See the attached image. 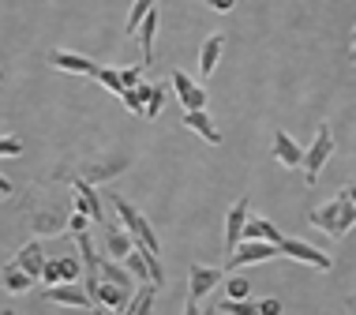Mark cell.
Instances as JSON below:
<instances>
[{
    "label": "cell",
    "instance_id": "cell-1",
    "mask_svg": "<svg viewBox=\"0 0 356 315\" xmlns=\"http://www.w3.org/2000/svg\"><path fill=\"white\" fill-rule=\"evenodd\" d=\"M307 222H312L315 229H323L326 236L341 241V236H349V229L356 225V203L349 199V192H338L326 207L307 210Z\"/></svg>",
    "mask_w": 356,
    "mask_h": 315
},
{
    "label": "cell",
    "instance_id": "cell-2",
    "mask_svg": "<svg viewBox=\"0 0 356 315\" xmlns=\"http://www.w3.org/2000/svg\"><path fill=\"white\" fill-rule=\"evenodd\" d=\"M102 199H105V207H113V210H117L120 225L131 233V241H136V248H143V252H150V255H161V241H158V233H154L150 222L139 214V210H136V203H128V199L117 195V192H113V195H102Z\"/></svg>",
    "mask_w": 356,
    "mask_h": 315
},
{
    "label": "cell",
    "instance_id": "cell-3",
    "mask_svg": "<svg viewBox=\"0 0 356 315\" xmlns=\"http://www.w3.org/2000/svg\"><path fill=\"white\" fill-rule=\"evenodd\" d=\"M334 154V131H330V124H319V131H315V143L304 150V180L307 184H315L323 173V165L330 161Z\"/></svg>",
    "mask_w": 356,
    "mask_h": 315
},
{
    "label": "cell",
    "instance_id": "cell-4",
    "mask_svg": "<svg viewBox=\"0 0 356 315\" xmlns=\"http://www.w3.org/2000/svg\"><path fill=\"white\" fill-rule=\"evenodd\" d=\"M266 259H282V244H270V241H240L225 266H229V270H236V266L266 263Z\"/></svg>",
    "mask_w": 356,
    "mask_h": 315
},
{
    "label": "cell",
    "instance_id": "cell-5",
    "mask_svg": "<svg viewBox=\"0 0 356 315\" xmlns=\"http://www.w3.org/2000/svg\"><path fill=\"white\" fill-rule=\"evenodd\" d=\"M72 188H75V210H79V214H86L94 225H105V199L94 192L90 180L75 177V184H72Z\"/></svg>",
    "mask_w": 356,
    "mask_h": 315
},
{
    "label": "cell",
    "instance_id": "cell-6",
    "mask_svg": "<svg viewBox=\"0 0 356 315\" xmlns=\"http://www.w3.org/2000/svg\"><path fill=\"white\" fill-rule=\"evenodd\" d=\"M169 83H172V90H177L180 105H184V113L207 109V87H203V83H195V79H191V75H184V72H172Z\"/></svg>",
    "mask_w": 356,
    "mask_h": 315
},
{
    "label": "cell",
    "instance_id": "cell-7",
    "mask_svg": "<svg viewBox=\"0 0 356 315\" xmlns=\"http://www.w3.org/2000/svg\"><path fill=\"white\" fill-rule=\"evenodd\" d=\"M282 255H289V259H296V263H307V266H315V270H330L334 259L326 252H319V248H312L307 241H293V236H285L282 241Z\"/></svg>",
    "mask_w": 356,
    "mask_h": 315
},
{
    "label": "cell",
    "instance_id": "cell-8",
    "mask_svg": "<svg viewBox=\"0 0 356 315\" xmlns=\"http://www.w3.org/2000/svg\"><path fill=\"white\" fill-rule=\"evenodd\" d=\"M45 64L56 72H72V75H98V64L83 53H72V49H49L45 53Z\"/></svg>",
    "mask_w": 356,
    "mask_h": 315
},
{
    "label": "cell",
    "instance_id": "cell-9",
    "mask_svg": "<svg viewBox=\"0 0 356 315\" xmlns=\"http://www.w3.org/2000/svg\"><path fill=\"white\" fill-rule=\"evenodd\" d=\"M49 304H64V308H90L94 304V297L86 289H79L75 282H56V285H49V289L42 293Z\"/></svg>",
    "mask_w": 356,
    "mask_h": 315
},
{
    "label": "cell",
    "instance_id": "cell-10",
    "mask_svg": "<svg viewBox=\"0 0 356 315\" xmlns=\"http://www.w3.org/2000/svg\"><path fill=\"white\" fill-rule=\"evenodd\" d=\"M248 214H252V203H248V199H236L233 210H229V218H225V252H229V255L236 252L240 236H244V222H248Z\"/></svg>",
    "mask_w": 356,
    "mask_h": 315
},
{
    "label": "cell",
    "instance_id": "cell-11",
    "mask_svg": "<svg viewBox=\"0 0 356 315\" xmlns=\"http://www.w3.org/2000/svg\"><path fill=\"white\" fill-rule=\"evenodd\" d=\"M274 158L282 161L285 169H304V147L282 128L274 131Z\"/></svg>",
    "mask_w": 356,
    "mask_h": 315
},
{
    "label": "cell",
    "instance_id": "cell-12",
    "mask_svg": "<svg viewBox=\"0 0 356 315\" xmlns=\"http://www.w3.org/2000/svg\"><path fill=\"white\" fill-rule=\"evenodd\" d=\"M218 282H221V270L195 263V266H191V282H188V297L191 300H207V293H214Z\"/></svg>",
    "mask_w": 356,
    "mask_h": 315
},
{
    "label": "cell",
    "instance_id": "cell-13",
    "mask_svg": "<svg viewBox=\"0 0 356 315\" xmlns=\"http://www.w3.org/2000/svg\"><path fill=\"white\" fill-rule=\"evenodd\" d=\"M15 266H23L26 274H31L34 282H42V266H45V248L38 244V241H26L23 248L15 252V259H12Z\"/></svg>",
    "mask_w": 356,
    "mask_h": 315
},
{
    "label": "cell",
    "instance_id": "cell-14",
    "mask_svg": "<svg viewBox=\"0 0 356 315\" xmlns=\"http://www.w3.org/2000/svg\"><path fill=\"white\" fill-rule=\"evenodd\" d=\"M240 241H270V244H282L285 233H282V229H277L274 222H266V218H252V214H248L244 236H240Z\"/></svg>",
    "mask_w": 356,
    "mask_h": 315
},
{
    "label": "cell",
    "instance_id": "cell-15",
    "mask_svg": "<svg viewBox=\"0 0 356 315\" xmlns=\"http://www.w3.org/2000/svg\"><path fill=\"white\" fill-rule=\"evenodd\" d=\"M221 49H225V34H210L203 42V53H199V75H203V83L214 75L218 60H221Z\"/></svg>",
    "mask_w": 356,
    "mask_h": 315
},
{
    "label": "cell",
    "instance_id": "cell-16",
    "mask_svg": "<svg viewBox=\"0 0 356 315\" xmlns=\"http://www.w3.org/2000/svg\"><path fill=\"white\" fill-rule=\"evenodd\" d=\"M184 124H188V128H191V131H195V136H199V139H207V143H210V147H218V143H221V131H218V124H214V120H210V113H207V109H195V113H184Z\"/></svg>",
    "mask_w": 356,
    "mask_h": 315
},
{
    "label": "cell",
    "instance_id": "cell-17",
    "mask_svg": "<svg viewBox=\"0 0 356 315\" xmlns=\"http://www.w3.org/2000/svg\"><path fill=\"white\" fill-rule=\"evenodd\" d=\"M105 244H109V255H113V259H120V263L128 259V252L136 248V244H131V233L124 225H117V222H105Z\"/></svg>",
    "mask_w": 356,
    "mask_h": 315
},
{
    "label": "cell",
    "instance_id": "cell-18",
    "mask_svg": "<svg viewBox=\"0 0 356 315\" xmlns=\"http://www.w3.org/2000/svg\"><path fill=\"white\" fill-rule=\"evenodd\" d=\"M154 297H158V285H154V282H139V289L131 293L128 308L117 312V315H150L154 312Z\"/></svg>",
    "mask_w": 356,
    "mask_h": 315
},
{
    "label": "cell",
    "instance_id": "cell-19",
    "mask_svg": "<svg viewBox=\"0 0 356 315\" xmlns=\"http://www.w3.org/2000/svg\"><path fill=\"white\" fill-rule=\"evenodd\" d=\"M94 300L105 304L109 312H124V308H128V300H131V293L124 289V285H117V282H102L98 293H94Z\"/></svg>",
    "mask_w": 356,
    "mask_h": 315
},
{
    "label": "cell",
    "instance_id": "cell-20",
    "mask_svg": "<svg viewBox=\"0 0 356 315\" xmlns=\"http://www.w3.org/2000/svg\"><path fill=\"white\" fill-rule=\"evenodd\" d=\"M0 285H4L8 293H31L34 278L23 270V266H15V263H4V270H0Z\"/></svg>",
    "mask_w": 356,
    "mask_h": 315
},
{
    "label": "cell",
    "instance_id": "cell-21",
    "mask_svg": "<svg viewBox=\"0 0 356 315\" xmlns=\"http://www.w3.org/2000/svg\"><path fill=\"white\" fill-rule=\"evenodd\" d=\"M136 90L143 94V105H147V109H143V117L154 120V117L161 113V105H165V87H154V83H139Z\"/></svg>",
    "mask_w": 356,
    "mask_h": 315
},
{
    "label": "cell",
    "instance_id": "cell-22",
    "mask_svg": "<svg viewBox=\"0 0 356 315\" xmlns=\"http://www.w3.org/2000/svg\"><path fill=\"white\" fill-rule=\"evenodd\" d=\"M154 34H158V8L139 23V49H143V60L147 64L154 60Z\"/></svg>",
    "mask_w": 356,
    "mask_h": 315
},
{
    "label": "cell",
    "instance_id": "cell-23",
    "mask_svg": "<svg viewBox=\"0 0 356 315\" xmlns=\"http://www.w3.org/2000/svg\"><path fill=\"white\" fill-rule=\"evenodd\" d=\"M154 4H158V0H136V4H131L128 23H124V34H128V38H136V34H139V23H143V19H147V15L154 12Z\"/></svg>",
    "mask_w": 356,
    "mask_h": 315
},
{
    "label": "cell",
    "instance_id": "cell-24",
    "mask_svg": "<svg viewBox=\"0 0 356 315\" xmlns=\"http://www.w3.org/2000/svg\"><path fill=\"white\" fill-rule=\"evenodd\" d=\"M218 312H225V315H263L259 312V300H252V297H244V300H221L218 304Z\"/></svg>",
    "mask_w": 356,
    "mask_h": 315
},
{
    "label": "cell",
    "instance_id": "cell-25",
    "mask_svg": "<svg viewBox=\"0 0 356 315\" xmlns=\"http://www.w3.org/2000/svg\"><path fill=\"white\" fill-rule=\"evenodd\" d=\"M102 282H117V285H124V289H128V285H131V274L124 270L120 263H109V259H102Z\"/></svg>",
    "mask_w": 356,
    "mask_h": 315
},
{
    "label": "cell",
    "instance_id": "cell-26",
    "mask_svg": "<svg viewBox=\"0 0 356 315\" xmlns=\"http://www.w3.org/2000/svg\"><path fill=\"white\" fill-rule=\"evenodd\" d=\"M225 297H229V300H244V297H252V282L240 278V274L233 270V278L225 282Z\"/></svg>",
    "mask_w": 356,
    "mask_h": 315
},
{
    "label": "cell",
    "instance_id": "cell-27",
    "mask_svg": "<svg viewBox=\"0 0 356 315\" xmlns=\"http://www.w3.org/2000/svg\"><path fill=\"white\" fill-rule=\"evenodd\" d=\"M94 79H98L105 90H113V94H120V90H124V83H120V72H117V68H98V75H94Z\"/></svg>",
    "mask_w": 356,
    "mask_h": 315
},
{
    "label": "cell",
    "instance_id": "cell-28",
    "mask_svg": "<svg viewBox=\"0 0 356 315\" xmlns=\"http://www.w3.org/2000/svg\"><path fill=\"white\" fill-rule=\"evenodd\" d=\"M26 143L15 139V136H0V158H23Z\"/></svg>",
    "mask_w": 356,
    "mask_h": 315
},
{
    "label": "cell",
    "instance_id": "cell-29",
    "mask_svg": "<svg viewBox=\"0 0 356 315\" xmlns=\"http://www.w3.org/2000/svg\"><path fill=\"white\" fill-rule=\"evenodd\" d=\"M120 102L128 105V113H136V117H143V109H147V105H143V94L136 87H124L120 90Z\"/></svg>",
    "mask_w": 356,
    "mask_h": 315
},
{
    "label": "cell",
    "instance_id": "cell-30",
    "mask_svg": "<svg viewBox=\"0 0 356 315\" xmlns=\"http://www.w3.org/2000/svg\"><path fill=\"white\" fill-rule=\"evenodd\" d=\"M42 282H45V289H49V285H56V282H64L60 259H45V266H42Z\"/></svg>",
    "mask_w": 356,
    "mask_h": 315
},
{
    "label": "cell",
    "instance_id": "cell-31",
    "mask_svg": "<svg viewBox=\"0 0 356 315\" xmlns=\"http://www.w3.org/2000/svg\"><path fill=\"white\" fill-rule=\"evenodd\" d=\"M60 274H64V282H75L83 274V263L79 259H60Z\"/></svg>",
    "mask_w": 356,
    "mask_h": 315
},
{
    "label": "cell",
    "instance_id": "cell-32",
    "mask_svg": "<svg viewBox=\"0 0 356 315\" xmlns=\"http://www.w3.org/2000/svg\"><path fill=\"white\" fill-rule=\"evenodd\" d=\"M139 79H143V64H131V68L120 72V83H124V87H139Z\"/></svg>",
    "mask_w": 356,
    "mask_h": 315
},
{
    "label": "cell",
    "instance_id": "cell-33",
    "mask_svg": "<svg viewBox=\"0 0 356 315\" xmlns=\"http://www.w3.org/2000/svg\"><path fill=\"white\" fill-rule=\"evenodd\" d=\"M86 229H90V218H86V214H79V210H75V214L68 218V233H86Z\"/></svg>",
    "mask_w": 356,
    "mask_h": 315
},
{
    "label": "cell",
    "instance_id": "cell-34",
    "mask_svg": "<svg viewBox=\"0 0 356 315\" xmlns=\"http://www.w3.org/2000/svg\"><path fill=\"white\" fill-rule=\"evenodd\" d=\"M259 312H263V315H282V300H277V297L259 300Z\"/></svg>",
    "mask_w": 356,
    "mask_h": 315
},
{
    "label": "cell",
    "instance_id": "cell-35",
    "mask_svg": "<svg viewBox=\"0 0 356 315\" xmlns=\"http://www.w3.org/2000/svg\"><path fill=\"white\" fill-rule=\"evenodd\" d=\"M210 8H214V12H233L236 8V0H207Z\"/></svg>",
    "mask_w": 356,
    "mask_h": 315
},
{
    "label": "cell",
    "instance_id": "cell-36",
    "mask_svg": "<svg viewBox=\"0 0 356 315\" xmlns=\"http://www.w3.org/2000/svg\"><path fill=\"white\" fill-rule=\"evenodd\" d=\"M15 192V188H12V180H8L4 173H0V195H12Z\"/></svg>",
    "mask_w": 356,
    "mask_h": 315
},
{
    "label": "cell",
    "instance_id": "cell-37",
    "mask_svg": "<svg viewBox=\"0 0 356 315\" xmlns=\"http://www.w3.org/2000/svg\"><path fill=\"white\" fill-rule=\"evenodd\" d=\"M184 315H203V312H199V300H191V297H188V304H184Z\"/></svg>",
    "mask_w": 356,
    "mask_h": 315
},
{
    "label": "cell",
    "instance_id": "cell-38",
    "mask_svg": "<svg viewBox=\"0 0 356 315\" xmlns=\"http://www.w3.org/2000/svg\"><path fill=\"white\" fill-rule=\"evenodd\" d=\"M90 315H109V308H105V304H98V300H94V308H90Z\"/></svg>",
    "mask_w": 356,
    "mask_h": 315
},
{
    "label": "cell",
    "instance_id": "cell-39",
    "mask_svg": "<svg viewBox=\"0 0 356 315\" xmlns=\"http://www.w3.org/2000/svg\"><path fill=\"white\" fill-rule=\"evenodd\" d=\"M345 308H349V315H356V293H353L349 300H345Z\"/></svg>",
    "mask_w": 356,
    "mask_h": 315
},
{
    "label": "cell",
    "instance_id": "cell-40",
    "mask_svg": "<svg viewBox=\"0 0 356 315\" xmlns=\"http://www.w3.org/2000/svg\"><path fill=\"white\" fill-rule=\"evenodd\" d=\"M345 192H349V199H353V203H356V184H353V188H345Z\"/></svg>",
    "mask_w": 356,
    "mask_h": 315
},
{
    "label": "cell",
    "instance_id": "cell-41",
    "mask_svg": "<svg viewBox=\"0 0 356 315\" xmlns=\"http://www.w3.org/2000/svg\"><path fill=\"white\" fill-rule=\"evenodd\" d=\"M353 64H356V42H353Z\"/></svg>",
    "mask_w": 356,
    "mask_h": 315
},
{
    "label": "cell",
    "instance_id": "cell-42",
    "mask_svg": "<svg viewBox=\"0 0 356 315\" xmlns=\"http://www.w3.org/2000/svg\"><path fill=\"white\" fill-rule=\"evenodd\" d=\"M0 83H4V68H0Z\"/></svg>",
    "mask_w": 356,
    "mask_h": 315
},
{
    "label": "cell",
    "instance_id": "cell-43",
    "mask_svg": "<svg viewBox=\"0 0 356 315\" xmlns=\"http://www.w3.org/2000/svg\"><path fill=\"white\" fill-rule=\"evenodd\" d=\"M353 42H356V31H353Z\"/></svg>",
    "mask_w": 356,
    "mask_h": 315
}]
</instances>
